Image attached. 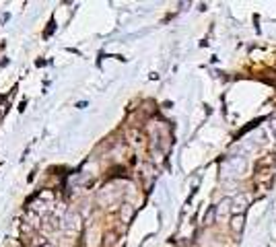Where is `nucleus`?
Wrapping results in <instances>:
<instances>
[{
  "label": "nucleus",
  "mask_w": 276,
  "mask_h": 247,
  "mask_svg": "<svg viewBox=\"0 0 276 247\" xmlns=\"http://www.w3.org/2000/svg\"><path fill=\"white\" fill-rule=\"evenodd\" d=\"M243 225H245V216L243 214H235L233 219H231V229L235 233H241L243 231Z\"/></svg>",
  "instance_id": "obj_4"
},
{
  "label": "nucleus",
  "mask_w": 276,
  "mask_h": 247,
  "mask_svg": "<svg viewBox=\"0 0 276 247\" xmlns=\"http://www.w3.org/2000/svg\"><path fill=\"white\" fill-rule=\"evenodd\" d=\"M233 210V198H225V200H221V204L216 206V216H225V214H229Z\"/></svg>",
  "instance_id": "obj_3"
},
{
  "label": "nucleus",
  "mask_w": 276,
  "mask_h": 247,
  "mask_svg": "<svg viewBox=\"0 0 276 247\" xmlns=\"http://www.w3.org/2000/svg\"><path fill=\"white\" fill-rule=\"evenodd\" d=\"M250 202H252V198H250V194H237L233 198V210H235V214H243V210L250 206Z\"/></svg>",
  "instance_id": "obj_2"
},
{
  "label": "nucleus",
  "mask_w": 276,
  "mask_h": 247,
  "mask_svg": "<svg viewBox=\"0 0 276 247\" xmlns=\"http://www.w3.org/2000/svg\"><path fill=\"white\" fill-rule=\"evenodd\" d=\"M245 167H248V161L245 157H229L223 165V171H227L225 175H231V177H241L245 173Z\"/></svg>",
  "instance_id": "obj_1"
}]
</instances>
